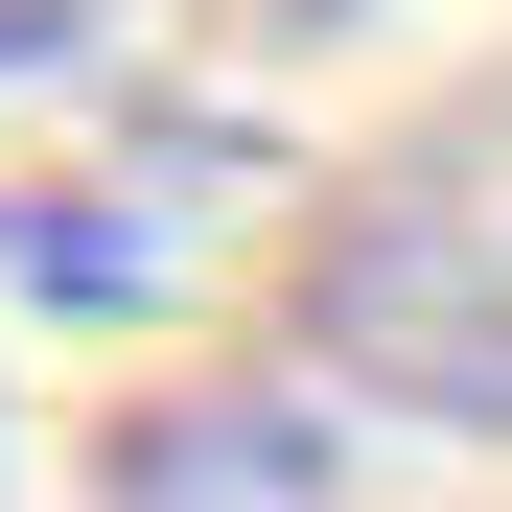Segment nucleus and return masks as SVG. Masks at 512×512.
Wrapping results in <instances>:
<instances>
[{"instance_id": "f03ea898", "label": "nucleus", "mask_w": 512, "mask_h": 512, "mask_svg": "<svg viewBox=\"0 0 512 512\" xmlns=\"http://www.w3.org/2000/svg\"><path fill=\"white\" fill-rule=\"evenodd\" d=\"M233 163L187 140V163H140V187H0V280H47V303H163V210H210Z\"/></svg>"}, {"instance_id": "f257e3e1", "label": "nucleus", "mask_w": 512, "mask_h": 512, "mask_svg": "<svg viewBox=\"0 0 512 512\" xmlns=\"http://www.w3.org/2000/svg\"><path fill=\"white\" fill-rule=\"evenodd\" d=\"M303 396L396 419V443H512V233L489 210H350L280 303Z\"/></svg>"}, {"instance_id": "7ed1b4c3", "label": "nucleus", "mask_w": 512, "mask_h": 512, "mask_svg": "<svg viewBox=\"0 0 512 512\" xmlns=\"http://www.w3.org/2000/svg\"><path fill=\"white\" fill-rule=\"evenodd\" d=\"M303 489H326L303 396H163L117 443V512H303Z\"/></svg>"}]
</instances>
